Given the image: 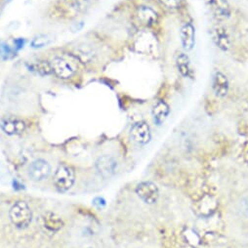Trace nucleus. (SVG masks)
Segmentation results:
<instances>
[{
  "label": "nucleus",
  "mask_w": 248,
  "mask_h": 248,
  "mask_svg": "<svg viewBox=\"0 0 248 248\" xmlns=\"http://www.w3.org/2000/svg\"><path fill=\"white\" fill-rule=\"evenodd\" d=\"M76 182V173L68 164L62 163L56 169L53 177L55 189L60 193H66L73 188Z\"/></svg>",
  "instance_id": "1"
},
{
  "label": "nucleus",
  "mask_w": 248,
  "mask_h": 248,
  "mask_svg": "<svg viewBox=\"0 0 248 248\" xmlns=\"http://www.w3.org/2000/svg\"><path fill=\"white\" fill-rule=\"evenodd\" d=\"M9 218L16 228L23 230L31 225L32 211L26 202H17L9 210Z\"/></svg>",
  "instance_id": "2"
},
{
  "label": "nucleus",
  "mask_w": 248,
  "mask_h": 248,
  "mask_svg": "<svg viewBox=\"0 0 248 248\" xmlns=\"http://www.w3.org/2000/svg\"><path fill=\"white\" fill-rule=\"evenodd\" d=\"M50 65L52 73L61 79L72 78L78 71V67L74 62L60 56L55 57L50 62Z\"/></svg>",
  "instance_id": "3"
},
{
  "label": "nucleus",
  "mask_w": 248,
  "mask_h": 248,
  "mask_svg": "<svg viewBox=\"0 0 248 248\" xmlns=\"http://www.w3.org/2000/svg\"><path fill=\"white\" fill-rule=\"evenodd\" d=\"M135 193L143 202L149 205L156 203L160 197L158 187L152 181H143L139 183L135 189Z\"/></svg>",
  "instance_id": "4"
},
{
  "label": "nucleus",
  "mask_w": 248,
  "mask_h": 248,
  "mask_svg": "<svg viewBox=\"0 0 248 248\" xmlns=\"http://www.w3.org/2000/svg\"><path fill=\"white\" fill-rule=\"evenodd\" d=\"M95 166L100 176L105 179H109L115 175L118 164L112 155H104L97 159Z\"/></svg>",
  "instance_id": "5"
},
{
  "label": "nucleus",
  "mask_w": 248,
  "mask_h": 248,
  "mask_svg": "<svg viewBox=\"0 0 248 248\" xmlns=\"http://www.w3.org/2000/svg\"><path fill=\"white\" fill-rule=\"evenodd\" d=\"M131 139L139 145H147L152 140V131L149 124L146 121H139L135 123L130 129Z\"/></svg>",
  "instance_id": "6"
},
{
  "label": "nucleus",
  "mask_w": 248,
  "mask_h": 248,
  "mask_svg": "<svg viewBox=\"0 0 248 248\" xmlns=\"http://www.w3.org/2000/svg\"><path fill=\"white\" fill-rule=\"evenodd\" d=\"M51 173V166L50 164L44 160V159H36L31 165L28 169L29 177L36 182H41L50 176Z\"/></svg>",
  "instance_id": "7"
},
{
  "label": "nucleus",
  "mask_w": 248,
  "mask_h": 248,
  "mask_svg": "<svg viewBox=\"0 0 248 248\" xmlns=\"http://www.w3.org/2000/svg\"><path fill=\"white\" fill-rule=\"evenodd\" d=\"M211 86L214 94L219 98H224L230 90V82L227 76L219 70L214 71L211 79Z\"/></svg>",
  "instance_id": "8"
},
{
  "label": "nucleus",
  "mask_w": 248,
  "mask_h": 248,
  "mask_svg": "<svg viewBox=\"0 0 248 248\" xmlns=\"http://www.w3.org/2000/svg\"><path fill=\"white\" fill-rule=\"evenodd\" d=\"M211 37L214 44L222 51H228L231 48L232 42L228 31L221 26H216L211 29Z\"/></svg>",
  "instance_id": "9"
},
{
  "label": "nucleus",
  "mask_w": 248,
  "mask_h": 248,
  "mask_svg": "<svg viewBox=\"0 0 248 248\" xmlns=\"http://www.w3.org/2000/svg\"><path fill=\"white\" fill-rule=\"evenodd\" d=\"M181 44L186 51H191L196 44V29L191 23H186L180 30Z\"/></svg>",
  "instance_id": "10"
},
{
  "label": "nucleus",
  "mask_w": 248,
  "mask_h": 248,
  "mask_svg": "<svg viewBox=\"0 0 248 248\" xmlns=\"http://www.w3.org/2000/svg\"><path fill=\"white\" fill-rule=\"evenodd\" d=\"M175 64H176V68H177L179 74L183 78H194L195 73H194V70L192 67L191 60L187 54L184 52L178 53L175 58Z\"/></svg>",
  "instance_id": "11"
},
{
  "label": "nucleus",
  "mask_w": 248,
  "mask_h": 248,
  "mask_svg": "<svg viewBox=\"0 0 248 248\" xmlns=\"http://www.w3.org/2000/svg\"><path fill=\"white\" fill-rule=\"evenodd\" d=\"M42 227L49 232H57L64 228V221L59 215L53 212H46L41 217Z\"/></svg>",
  "instance_id": "12"
},
{
  "label": "nucleus",
  "mask_w": 248,
  "mask_h": 248,
  "mask_svg": "<svg viewBox=\"0 0 248 248\" xmlns=\"http://www.w3.org/2000/svg\"><path fill=\"white\" fill-rule=\"evenodd\" d=\"M1 129L7 135H18L26 130V122L19 118H6L1 121Z\"/></svg>",
  "instance_id": "13"
},
{
  "label": "nucleus",
  "mask_w": 248,
  "mask_h": 248,
  "mask_svg": "<svg viewBox=\"0 0 248 248\" xmlns=\"http://www.w3.org/2000/svg\"><path fill=\"white\" fill-rule=\"evenodd\" d=\"M88 0H63L60 6L67 17H76L87 5Z\"/></svg>",
  "instance_id": "14"
},
{
  "label": "nucleus",
  "mask_w": 248,
  "mask_h": 248,
  "mask_svg": "<svg viewBox=\"0 0 248 248\" xmlns=\"http://www.w3.org/2000/svg\"><path fill=\"white\" fill-rule=\"evenodd\" d=\"M169 113H170V108H169L168 104L162 100L157 101L152 109L154 122L156 124L157 126H160L161 124H163L165 122V120L169 116Z\"/></svg>",
  "instance_id": "15"
},
{
  "label": "nucleus",
  "mask_w": 248,
  "mask_h": 248,
  "mask_svg": "<svg viewBox=\"0 0 248 248\" xmlns=\"http://www.w3.org/2000/svg\"><path fill=\"white\" fill-rule=\"evenodd\" d=\"M209 8L218 19H227L231 16V6L228 0H209Z\"/></svg>",
  "instance_id": "16"
},
{
  "label": "nucleus",
  "mask_w": 248,
  "mask_h": 248,
  "mask_svg": "<svg viewBox=\"0 0 248 248\" xmlns=\"http://www.w3.org/2000/svg\"><path fill=\"white\" fill-rule=\"evenodd\" d=\"M137 17L141 24L151 27L157 22V13L149 6H140L137 10Z\"/></svg>",
  "instance_id": "17"
},
{
  "label": "nucleus",
  "mask_w": 248,
  "mask_h": 248,
  "mask_svg": "<svg viewBox=\"0 0 248 248\" xmlns=\"http://www.w3.org/2000/svg\"><path fill=\"white\" fill-rule=\"evenodd\" d=\"M217 207V201L212 196H204L202 198L201 202H199L198 211L201 213V215L208 216L211 215Z\"/></svg>",
  "instance_id": "18"
},
{
  "label": "nucleus",
  "mask_w": 248,
  "mask_h": 248,
  "mask_svg": "<svg viewBox=\"0 0 248 248\" xmlns=\"http://www.w3.org/2000/svg\"><path fill=\"white\" fill-rule=\"evenodd\" d=\"M28 70L31 73H34L36 75L45 77L52 74V69L50 63L46 61H35L31 62V63L26 64Z\"/></svg>",
  "instance_id": "19"
},
{
  "label": "nucleus",
  "mask_w": 248,
  "mask_h": 248,
  "mask_svg": "<svg viewBox=\"0 0 248 248\" xmlns=\"http://www.w3.org/2000/svg\"><path fill=\"white\" fill-rule=\"evenodd\" d=\"M76 55H77V58L79 59L82 63H90V62L93 61L95 56L93 50L86 45H82L77 48Z\"/></svg>",
  "instance_id": "20"
},
{
  "label": "nucleus",
  "mask_w": 248,
  "mask_h": 248,
  "mask_svg": "<svg viewBox=\"0 0 248 248\" xmlns=\"http://www.w3.org/2000/svg\"><path fill=\"white\" fill-rule=\"evenodd\" d=\"M54 41V37L50 34H39L33 37L31 42V47L33 49H40L50 45Z\"/></svg>",
  "instance_id": "21"
},
{
  "label": "nucleus",
  "mask_w": 248,
  "mask_h": 248,
  "mask_svg": "<svg viewBox=\"0 0 248 248\" xmlns=\"http://www.w3.org/2000/svg\"><path fill=\"white\" fill-rule=\"evenodd\" d=\"M11 55H12L11 47L7 43L0 41V62L8 60L11 57Z\"/></svg>",
  "instance_id": "22"
},
{
  "label": "nucleus",
  "mask_w": 248,
  "mask_h": 248,
  "mask_svg": "<svg viewBox=\"0 0 248 248\" xmlns=\"http://www.w3.org/2000/svg\"><path fill=\"white\" fill-rule=\"evenodd\" d=\"M159 1L161 2V4L170 9L178 8L181 6L182 3V0H159Z\"/></svg>",
  "instance_id": "23"
},
{
  "label": "nucleus",
  "mask_w": 248,
  "mask_h": 248,
  "mask_svg": "<svg viewBox=\"0 0 248 248\" xmlns=\"http://www.w3.org/2000/svg\"><path fill=\"white\" fill-rule=\"evenodd\" d=\"M14 43H15V45H16V49L19 50V49H21V48L24 47V45H25V39H23V38H18V39H16V40L14 41Z\"/></svg>",
  "instance_id": "24"
},
{
  "label": "nucleus",
  "mask_w": 248,
  "mask_h": 248,
  "mask_svg": "<svg viewBox=\"0 0 248 248\" xmlns=\"http://www.w3.org/2000/svg\"><path fill=\"white\" fill-rule=\"evenodd\" d=\"M83 26H84V24H83V22H80V23H78V25H76V26H74L73 27V31H79L82 28H83Z\"/></svg>",
  "instance_id": "25"
}]
</instances>
